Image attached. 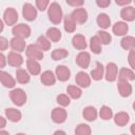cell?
Wrapping results in <instances>:
<instances>
[{
  "label": "cell",
  "instance_id": "cell-1",
  "mask_svg": "<svg viewBox=\"0 0 135 135\" xmlns=\"http://www.w3.org/2000/svg\"><path fill=\"white\" fill-rule=\"evenodd\" d=\"M47 16H49V19H50V21H51L52 23H54V24H59V23L61 22L62 17H63L61 6H60L57 2H53V3L49 6Z\"/></svg>",
  "mask_w": 135,
  "mask_h": 135
},
{
  "label": "cell",
  "instance_id": "cell-2",
  "mask_svg": "<svg viewBox=\"0 0 135 135\" xmlns=\"http://www.w3.org/2000/svg\"><path fill=\"white\" fill-rule=\"evenodd\" d=\"M9 97L13 103L16 104L17 107L23 105L26 101V94L22 89H14L13 91H11Z\"/></svg>",
  "mask_w": 135,
  "mask_h": 135
},
{
  "label": "cell",
  "instance_id": "cell-3",
  "mask_svg": "<svg viewBox=\"0 0 135 135\" xmlns=\"http://www.w3.org/2000/svg\"><path fill=\"white\" fill-rule=\"evenodd\" d=\"M12 33L15 37H19L22 39L28 38L31 35V28L28 25L24 24V23H19L17 25H15L12 30Z\"/></svg>",
  "mask_w": 135,
  "mask_h": 135
},
{
  "label": "cell",
  "instance_id": "cell-4",
  "mask_svg": "<svg viewBox=\"0 0 135 135\" xmlns=\"http://www.w3.org/2000/svg\"><path fill=\"white\" fill-rule=\"evenodd\" d=\"M25 54L27 58L35 59V60H41L43 58V51L37 44H30L26 47Z\"/></svg>",
  "mask_w": 135,
  "mask_h": 135
},
{
  "label": "cell",
  "instance_id": "cell-5",
  "mask_svg": "<svg viewBox=\"0 0 135 135\" xmlns=\"http://www.w3.org/2000/svg\"><path fill=\"white\" fill-rule=\"evenodd\" d=\"M22 15L23 18L27 21H34L37 17V9L31 3H25L22 7Z\"/></svg>",
  "mask_w": 135,
  "mask_h": 135
},
{
  "label": "cell",
  "instance_id": "cell-6",
  "mask_svg": "<svg viewBox=\"0 0 135 135\" xmlns=\"http://www.w3.org/2000/svg\"><path fill=\"white\" fill-rule=\"evenodd\" d=\"M3 20L7 25H14L18 21V13L15 8L8 7L4 11L3 14Z\"/></svg>",
  "mask_w": 135,
  "mask_h": 135
},
{
  "label": "cell",
  "instance_id": "cell-7",
  "mask_svg": "<svg viewBox=\"0 0 135 135\" xmlns=\"http://www.w3.org/2000/svg\"><path fill=\"white\" fill-rule=\"evenodd\" d=\"M68 113L63 108H55L52 112V120L55 123H62L66 120Z\"/></svg>",
  "mask_w": 135,
  "mask_h": 135
},
{
  "label": "cell",
  "instance_id": "cell-8",
  "mask_svg": "<svg viewBox=\"0 0 135 135\" xmlns=\"http://www.w3.org/2000/svg\"><path fill=\"white\" fill-rule=\"evenodd\" d=\"M118 74V69L117 65L114 62H109L105 66V79L107 81L113 82L116 80Z\"/></svg>",
  "mask_w": 135,
  "mask_h": 135
},
{
  "label": "cell",
  "instance_id": "cell-9",
  "mask_svg": "<svg viewBox=\"0 0 135 135\" xmlns=\"http://www.w3.org/2000/svg\"><path fill=\"white\" fill-rule=\"evenodd\" d=\"M117 89H118L120 96H122V97H128L132 94V85L129 83L128 80L119 79L118 83H117Z\"/></svg>",
  "mask_w": 135,
  "mask_h": 135
},
{
  "label": "cell",
  "instance_id": "cell-10",
  "mask_svg": "<svg viewBox=\"0 0 135 135\" xmlns=\"http://www.w3.org/2000/svg\"><path fill=\"white\" fill-rule=\"evenodd\" d=\"M91 62V56L88 52H80L76 56V63L81 69H88Z\"/></svg>",
  "mask_w": 135,
  "mask_h": 135
},
{
  "label": "cell",
  "instance_id": "cell-11",
  "mask_svg": "<svg viewBox=\"0 0 135 135\" xmlns=\"http://www.w3.org/2000/svg\"><path fill=\"white\" fill-rule=\"evenodd\" d=\"M56 76L59 81H68L71 77V71L65 65H58L56 68Z\"/></svg>",
  "mask_w": 135,
  "mask_h": 135
},
{
  "label": "cell",
  "instance_id": "cell-12",
  "mask_svg": "<svg viewBox=\"0 0 135 135\" xmlns=\"http://www.w3.org/2000/svg\"><path fill=\"white\" fill-rule=\"evenodd\" d=\"M71 16L73 17L75 22L79 24H82L88 20V13L84 8H76L75 11H73Z\"/></svg>",
  "mask_w": 135,
  "mask_h": 135
},
{
  "label": "cell",
  "instance_id": "cell-13",
  "mask_svg": "<svg viewBox=\"0 0 135 135\" xmlns=\"http://www.w3.org/2000/svg\"><path fill=\"white\" fill-rule=\"evenodd\" d=\"M7 62L12 66L19 68L23 63V57L19 54V52H11L7 56Z\"/></svg>",
  "mask_w": 135,
  "mask_h": 135
},
{
  "label": "cell",
  "instance_id": "cell-14",
  "mask_svg": "<svg viewBox=\"0 0 135 135\" xmlns=\"http://www.w3.org/2000/svg\"><path fill=\"white\" fill-rule=\"evenodd\" d=\"M75 81H76V83L79 86H81V88H88L91 84V77L86 73H84V72H79V73L76 74Z\"/></svg>",
  "mask_w": 135,
  "mask_h": 135
},
{
  "label": "cell",
  "instance_id": "cell-15",
  "mask_svg": "<svg viewBox=\"0 0 135 135\" xmlns=\"http://www.w3.org/2000/svg\"><path fill=\"white\" fill-rule=\"evenodd\" d=\"M129 31V26L123 21H118L113 25V33L116 36H124Z\"/></svg>",
  "mask_w": 135,
  "mask_h": 135
},
{
  "label": "cell",
  "instance_id": "cell-16",
  "mask_svg": "<svg viewBox=\"0 0 135 135\" xmlns=\"http://www.w3.org/2000/svg\"><path fill=\"white\" fill-rule=\"evenodd\" d=\"M9 45L11 47L16 51V52H23L24 49H25V42H24V39L22 38H19V37H14L11 39V42H9Z\"/></svg>",
  "mask_w": 135,
  "mask_h": 135
},
{
  "label": "cell",
  "instance_id": "cell-17",
  "mask_svg": "<svg viewBox=\"0 0 135 135\" xmlns=\"http://www.w3.org/2000/svg\"><path fill=\"white\" fill-rule=\"evenodd\" d=\"M120 17L126 21H133L135 20V7L133 6H126L120 12Z\"/></svg>",
  "mask_w": 135,
  "mask_h": 135
},
{
  "label": "cell",
  "instance_id": "cell-18",
  "mask_svg": "<svg viewBox=\"0 0 135 135\" xmlns=\"http://www.w3.org/2000/svg\"><path fill=\"white\" fill-rule=\"evenodd\" d=\"M26 66H27L28 72L32 75H38L41 71V65L39 64L38 60H35V59L28 58L27 61H26Z\"/></svg>",
  "mask_w": 135,
  "mask_h": 135
},
{
  "label": "cell",
  "instance_id": "cell-19",
  "mask_svg": "<svg viewBox=\"0 0 135 135\" xmlns=\"http://www.w3.org/2000/svg\"><path fill=\"white\" fill-rule=\"evenodd\" d=\"M0 79H1V83L3 84V86L5 88H14L15 86V79L6 72L1 71L0 72Z\"/></svg>",
  "mask_w": 135,
  "mask_h": 135
},
{
  "label": "cell",
  "instance_id": "cell-20",
  "mask_svg": "<svg viewBox=\"0 0 135 135\" xmlns=\"http://www.w3.org/2000/svg\"><path fill=\"white\" fill-rule=\"evenodd\" d=\"M96 22H97L98 26L101 27L102 30H107V28H109L110 25H111V19H110V17H109L107 14H104V13H101V14H99V15L97 16Z\"/></svg>",
  "mask_w": 135,
  "mask_h": 135
},
{
  "label": "cell",
  "instance_id": "cell-21",
  "mask_svg": "<svg viewBox=\"0 0 135 135\" xmlns=\"http://www.w3.org/2000/svg\"><path fill=\"white\" fill-rule=\"evenodd\" d=\"M40 80L41 82L44 84V85H53L56 81V77L55 75L53 74L52 71H45L41 74V77H40Z\"/></svg>",
  "mask_w": 135,
  "mask_h": 135
},
{
  "label": "cell",
  "instance_id": "cell-22",
  "mask_svg": "<svg viewBox=\"0 0 135 135\" xmlns=\"http://www.w3.org/2000/svg\"><path fill=\"white\" fill-rule=\"evenodd\" d=\"M82 116L88 121H94L97 118V111H96V109L94 107L89 105V107H86V108L83 109Z\"/></svg>",
  "mask_w": 135,
  "mask_h": 135
},
{
  "label": "cell",
  "instance_id": "cell-23",
  "mask_svg": "<svg viewBox=\"0 0 135 135\" xmlns=\"http://www.w3.org/2000/svg\"><path fill=\"white\" fill-rule=\"evenodd\" d=\"M63 26L68 33H74L76 30V22L71 15H66L63 18Z\"/></svg>",
  "mask_w": 135,
  "mask_h": 135
},
{
  "label": "cell",
  "instance_id": "cell-24",
  "mask_svg": "<svg viewBox=\"0 0 135 135\" xmlns=\"http://www.w3.org/2000/svg\"><path fill=\"white\" fill-rule=\"evenodd\" d=\"M72 44L77 50H85L86 47V41L84 36L82 35H75L72 39Z\"/></svg>",
  "mask_w": 135,
  "mask_h": 135
},
{
  "label": "cell",
  "instance_id": "cell-25",
  "mask_svg": "<svg viewBox=\"0 0 135 135\" xmlns=\"http://www.w3.org/2000/svg\"><path fill=\"white\" fill-rule=\"evenodd\" d=\"M130 120V116L126 112H119L114 116V122L118 127H123L126 126Z\"/></svg>",
  "mask_w": 135,
  "mask_h": 135
},
{
  "label": "cell",
  "instance_id": "cell-26",
  "mask_svg": "<svg viewBox=\"0 0 135 135\" xmlns=\"http://www.w3.org/2000/svg\"><path fill=\"white\" fill-rule=\"evenodd\" d=\"M5 116L8 120H11L13 122H18L21 119V112L16 109L9 108V109L5 110Z\"/></svg>",
  "mask_w": 135,
  "mask_h": 135
},
{
  "label": "cell",
  "instance_id": "cell-27",
  "mask_svg": "<svg viewBox=\"0 0 135 135\" xmlns=\"http://www.w3.org/2000/svg\"><path fill=\"white\" fill-rule=\"evenodd\" d=\"M46 37L52 42H57L61 39V32L57 27H51L46 31Z\"/></svg>",
  "mask_w": 135,
  "mask_h": 135
},
{
  "label": "cell",
  "instance_id": "cell-28",
  "mask_svg": "<svg viewBox=\"0 0 135 135\" xmlns=\"http://www.w3.org/2000/svg\"><path fill=\"white\" fill-rule=\"evenodd\" d=\"M103 71H104L103 65H102L100 62L97 61L95 69L92 70V72H91V77H92L94 80H96V81L101 80V78L103 77Z\"/></svg>",
  "mask_w": 135,
  "mask_h": 135
},
{
  "label": "cell",
  "instance_id": "cell-29",
  "mask_svg": "<svg viewBox=\"0 0 135 135\" xmlns=\"http://www.w3.org/2000/svg\"><path fill=\"white\" fill-rule=\"evenodd\" d=\"M120 44H121V47L124 50H128V51L134 50L135 49V38L132 36H126L121 39Z\"/></svg>",
  "mask_w": 135,
  "mask_h": 135
},
{
  "label": "cell",
  "instance_id": "cell-30",
  "mask_svg": "<svg viewBox=\"0 0 135 135\" xmlns=\"http://www.w3.org/2000/svg\"><path fill=\"white\" fill-rule=\"evenodd\" d=\"M118 78L123 79V80H128V81H133V80H135V74L133 73L132 70L127 69V68H122L119 71Z\"/></svg>",
  "mask_w": 135,
  "mask_h": 135
},
{
  "label": "cell",
  "instance_id": "cell-31",
  "mask_svg": "<svg viewBox=\"0 0 135 135\" xmlns=\"http://www.w3.org/2000/svg\"><path fill=\"white\" fill-rule=\"evenodd\" d=\"M16 79L19 83L25 84L30 81V75L28 73L23 69H17L16 70Z\"/></svg>",
  "mask_w": 135,
  "mask_h": 135
},
{
  "label": "cell",
  "instance_id": "cell-32",
  "mask_svg": "<svg viewBox=\"0 0 135 135\" xmlns=\"http://www.w3.org/2000/svg\"><path fill=\"white\" fill-rule=\"evenodd\" d=\"M101 41L99 40V38L96 36L92 37L90 40V49L94 54H99L101 52Z\"/></svg>",
  "mask_w": 135,
  "mask_h": 135
},
{
  "label": "cell",
  "instance_id": "cell-33",
  "mask_svg": "<svg viewBox=\"0 0 135 135\" xmlns=\"http://www.w3.org/2000/svg\"><path fill=\"white\" fill-rule=\"evenodd\" d=\"M66 92L69 94V96L73 99H78L81 97L82 95V91L80 88L76 86V85H69L68 89H66Z\"/></svg>",
  "mask_w": 135,
  "mask_h": 135
},
{
  "label": "cell",
  "instance_id": "cell-34",
  "mask_svg": "<svg viewBox=\"0 0 135 135\" xmlns=\"http://www.w3.org/2000/svg\"><path fill=\"white\" fill-rule=\"evenodd\" d=\"M36 44H37L42 51H49L50 47H51V42H50V40L47 39V37H44V36L38 37V39H37V41H36Z\"/></svg>",
  "mask_w": 135,
  "mask_h": 135
},
{
  "label": "cell",
  "instance_id": "cell-35",
  "mask_svg": "<svg viewBox=\"0 0 135 135\" xmlns=\"http://www.w3.org/2000/svg\"><path fill=\"white\" fill-rule=\"evenodd\" d=\"M69 52L65 49H55L52 52V58L53 60H61L65 57H68Z\"/></svg>",
  "mask_w": 135,
  "mask_h": 135
},
{
  "label": "cell",
  "instance_id": "cell-36",
  "mask_svg": "<svg viewBox=\"0 0 135 135\" xmlns=\"http://www.w3.org/2000/svg\"><path fill=\"white\" fill-rule=\"evenodd\" d=\"M99 115H100V118L103 119V120H110L113 116V112H112V109L110 107H107V105H103L101 107L100 109V112H99Z\"/></svg>",
  "mask_w": 135,
  "mask_h": 135
},
{
  "label": "cell",
  "instance_id": "cell-37",
  "mask_svg": "<svg viewBox=\"0 0 135 135\" xmlns=\"http://www.w3.org/2000/svg\"><path fill=\"white\" fill-rule=\"evenodd\" d=\"M91 132L92 131H91L90 126H88L85 123H80L75 129V133L78 134V135H90Z\"/></svg>",
  "mask_w": 135,
  "mask_h": 135
},
{
  "label": "cell",
  "instance_id": "cell-38",
  "mask_svg": "<svg viewBox=\"0 0 135 135\" xmlns=\"http://www.w3.org/2000/svg\"><path fill=\"white\" fill-rule=\"evenodd\" d=\"M97 37L99 38V40L101 41L102 44H109L112 40L111 35L105 31H98L97 32Z\"/></svg>",
  "mask_w": 135,
  "mask_h": 135
},
{
  "label": "cell",
  "instance_id": "cell-39",
  "mask_svg": "<svg viewBox=\"0 0 135 135\" xmlns=\"http://www.w3.org/2000/svg\"><path fill=\"white\" fill-rule=\"evenodd\" d=\"M56 100H57V102H58L61 107H68V105L70 104V102H71L70 97H69L68 95H65V94H60V95H58L57 98H56Z\"/></svg>",
  "mask_w": 135,
  "mask_h": 135
},
{
  "label": "cell",
  "instance_id": "cell-40",
  "mask_svg": "<svg viewBox=\"0 0 135 135\" xmlns=\"http://www.w3.org/2000/svg\"><path fill=\"white\" fill-rule=\"evenodd\" d=\"M49 3H50V0H36V6L41 12H43L47 8Z\"/></svg>",
  "mask_w": 135,
  "mask_h": 135
},
{
  "label": "cell",
  "instance_id": "cell-41",
  "mask_svg": "<svg viewBox=\"0 0 135 135\" xmlns=\"http://www.w3.org/2000/svg\"><path fill=\"white\" fill-rule=\"evenodd\" d=\"M128 61H129V64L130 66L135 70V51L134 50H131L130 53H129V56H128Z\"/></svg>",
  "mask_w": 135,
  "mask_h": 135
},
{
  "label": "cell",
  "instance_id": "cell-42",
  "mask_svg": "<svg viewBox=\"0 0 135 135\" xmlns=\"http://www.w3.org/2000/svg\"><path fill=\"white\" fill-rule=\"evenodd\" d=\"M66 3L71 6H74V7H77V6H81L83 3H84V0H65Z\"/></svg>",
  "mask_w": 135,
  "mask_h": 135
},
{
  "label": "cell",
  "instance_id": "cell-43",
  "mask_svg": "<svg viewBox=\"0 0 135 135\" xmlns=\"http://www.w3.org/2000/svg\"><path fill=\"white\" fill-rule=\"evenodd\" d=\"M96 4L99 7L105 8V7H108L111 4V0H96Z\"/></svg>",
  "mask_w": 135,
  "mask_h": 135
},
{
  "label": "cell",
  "instance_id": "cell-44",
  "mask_svg": "<svg viewBox=\"0 0 135 135\" xmlns=\"http://www.w3.org/2000/svg\"><path fill=\"white\" fill-rule=\"evenodd\" d=\"M7 46H8L7 40H6L4 37H1V38H0V50H1V51H4Z\"/></svg>",
  "mask_w": 135,
  "mask_h": 135
},
{
  "label": "cell",
  "instance_id": "cell-45",
  "mask_svg": "<svg viewBox=\"0 0 135 135\" xmlns=\"http://www.w3.org/2000/svg\"><path fill=\"white\" fill-rule=\"evenodd\" d=\"M115 1H116V3H117L118 5H120V6L128 5V4H130V3L132 2V0H115Z\"/></svg>",
  "mask_w": 135,
  "mask_h": 135
},
{
  "label": "cell",
  "instance_id": "cell-46",
  "mask_svg": "<svg viewBox=\"0 0 135 135\" xmlns=\"http://www.w3.org/2000/svg\"><path fill=\"white\" fill-rule=\"evenodd\" d=\"M5 65V56L3 55V53L0 54V68L3 69Z\"/></svg>",
  "mask_w": 135,
  "mask_h": 135
},
{
  "label": "cell",
  "instance_id": "cell-47",
  "mask_svg": "<svg viewBox=\"0 0 135 135\" xmlns=\"http://www.w3.org/2000/svg\"><path fill=\"white\" fill-rule=\"evenodd\" d=\"M0 122H1V124H0V128L2 129V128H4L5 127V118L4 117H0Z\"/></svg>",
  "mask_w": 135,
  "mask_h": 135
},
{
  "label": "cell",
  "instance_id": "cell-48",
  "mask_svg": "<svg viewBox=\"0 0 135 135\" xmlns=\"http://www.w3.org/2000/svg\"><path fill=\"white\" fill-rule=\"evenodd\" d=\"M130 131H131V133H132L133 135H135V123H133V124L131 126V128H130Z\"/></svg>",
  "mask_w": 135,
  "mask_h": 135
},
{
  "label": "cell",
  "instance_id": "cell-49",
  "mask_svg": "<svg viewBox=\"0 0 135 135\" xmlns=\"http://www.w3.org/2000/svg\"><path fill=\"white\" fill-rule=\"evenodd\" d=\"M0 32H2L3 31V21H0Z\"/></svg>",
  "mask_w": 135,
  "mask_h": 135
},
{
  "label": "cell",
  "instance_id": "cell-50",
  "mask_svg": "<svg viewBox=\"0 0 135 135\" xmlns=\"http://www.w3.org/2000/svg\"><path fill=\"white\" fill-rule=\"evenodd\" d=\"M59 133L60 134H65V132H63V131H56L55 132V134H59Z\"/></svg>",
  "mask_w": 135,
  "mask_h": 135
},
{
  "label": "cell",
  "instance_id": "cell-51",
  "mask_svg": "<svg viewBox=\"0 0 135 135\" xmlns=\"http://www.w3.org/2000/svg\"><path fill=\"white\" fill-rule=\"evenodd\" d=\"M133 109H134V111H135V101L133 102Z\"/></svg>",
  "mask_w": 135,
  "mask_h": 135
},
{
  "label": "cell",
  "instance_id": "cell-52",
  "mask_svg": "<svg viewBox=\"0 0 135 135\" xmlns=\"http://www.w3.org/2000/svg\"><path fill=\"white\" fill-rule=\"evenodd\" d=\"M134 2H135V0H134Z\"/></svg>",
  "mask_w": 135,
  "mask_h": 135
}]
</instances>
